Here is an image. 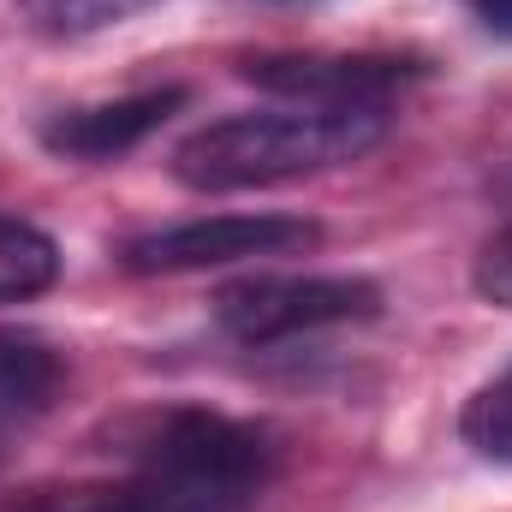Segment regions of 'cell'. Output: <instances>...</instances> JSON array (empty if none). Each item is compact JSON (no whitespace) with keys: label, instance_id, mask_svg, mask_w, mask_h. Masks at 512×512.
I'll use <instances>...</instances> for the list:
<instances>
[{"label":"cell","instance_id":"cell-6","mask_svg":"<svg viewBox=\"0 0 512 512\" xmlns=\"http://www.w3.org/2000/svg\"><path fill=\"white\" fill-rule=\"evenodd\" d=\"M185 108V84H161V90H137L114 102H90V108H66L42 126V149L60 161H120L143 137L167 126Z\"/></svg>","mask_w":512,"mask_h":512},{"label":"cell","instance_id":"cell-10","mask_svg":"<svg viewBox=\"0 0 512 512\" xmlns=\"http://www.w3.org/2000/svg\"><path fill=\"white\" fill-rule=\"evenodd\" d=\"M459 435H465L471 453H483L495 465H512V370L471 393V405L459 417Z\"/></svg>","mask_w":512,"mask_h":512},{"label":"cell","instance_id":"cell-2","mask_svg":"<svg viewBox=\"0 0 512 512\" xmlns=\"http://www.w3.org/2000/svg\"><path fill=\"white\" fill-rule=\"evenodd\" d=\"M387 137V108H262V114H227L191 131L173 149V179L203 197L227 191H268L292 179H316L334 167L364 161Z\"/></svg>","mask_w":512,"mask_h":512},{"label":"cell","instance_id":"cell-3","mask_svg":"<svg viewBox=\"0 0 512 512\" xmlns=\"http://www.w3.org/2000/svg\"><path fill=\"white\" fill-rule=\"evenodd\" d=\"M370 316H382V286L364 274H251L215 292V328L256 352Z\"/></svg>","mask_w":512,"mask_h":512},{"label":"cell","instance_id":"cell-9","mask_svg":"<svg viewBox=\"0 0 512 512\" xmlns=\"http://www.w3.org/2000/svg\"><path fill=\"white\" fill-rule=\"evenodd\" d=\"M149 6H161V0H18L24 24L42 30V36H54V42L114 30V24H126L137 12H149Z\"/></svg>","mask_w":512,"mask_h":512},{"label":"cell","instance_id":"cell-11","mask_svg":"<svg viewBox=\"0 0 512 512\" xmlns=\"http://www.w3.org/2000/svg\"><path fill=\"white\" fill-rule=\"evenodd\" d=\"M471 280H477V292H483L489 304L512 310V227H501L495 239H483V251H477V268H471Z\"/></svg>","mask_w":512,"mask_h":512},{"label":"cell","instance_id":"cell-4","mask_svg":"<svg viewBox=\"0 0 512 512\" xmlns=\"http://www.w3.org/2000/svg\"><path fill=\"white\" fill-rule=\"evenodd\" d=\"M322 245V227L304 215H197L179 227H155L120 245L126 274H203L227 262H262V256H298Z\"/></svg>","mask_w":512,"mask_h":512},{"label":"cell","instance_id":"cell-8","mask_svg":"<svg viewBox=\"0 0 512 512\" xmlns=\"http://www.w3.org/2000/svg\"><path fill=\"white\" fill-rule=\"evenodd\" d=\"M54 280H60V245L24 215H0V304L36 298Z\"/></svg>","mask_w":512,"mask_h":512},{"label":"cell","instance_id":"cell-13","mask_svg":"<svg viewBox=\"0 0 512 512\" xmlns=\"http://www.w3.org/2000/svg\"><path fill=\"white\" fill-rule=\"evenodd\" d=\"M262 6H304V0H262Z\"/></svg>","mask_w":512,"mask_h":512},{"label":"cell","instance_id":"cell-12","mask_svg":"<svg viewBox=\"0 0 512 512\" xmlns=\"http://www.w3.org/2000/svg\"><path fill=\"white\" fill-rule=\"evenodd\" d=\"M471 12L483 18V30H495V36H512V0H471Z\"/></svg>","mask_w":512,"mask_h":512},{"label":"cell","instance_id":"cell-7","mask_svg":"<svg viewBox=\"0 0 512 512\" xmlns=\"http://www.w3.org/2000/svg\"><path fill=\"white\" fill-rule=\"evenodd\" d=\"M66 382V364L36 334H0V459L18 429H30Z\"/></svg>","mask_w":512,"mask_h":512},{"label":"cell","instance_id":"cell-1","mask_svg":"<svg viewBox=\"0 0 512 512\" xmlns=\"http://www.w3.org/2000/svg\"><path fill=\"white\" fill-rule=\"evenodd\" d=\"M126 477L54 489L30 512H256L274 477V441L209 405L143 411L120 429Z\"/></svg>","mask_w":512,"mask_h":512},{"label":"cell","instance_id":"cell-5","mask_svg":"<svg viewBox=\"0 0 512 512\" xmlns=\"http://www.w3.org/2000/svg\"><path fill=\"white\" fill-rule=\"evenodd\" d=\"M256 90L310 108H387L405 84L423 78L405 54H251L239 66Z\"/></svg>","mask_w":512,"mask_h":512}]
</instances>
